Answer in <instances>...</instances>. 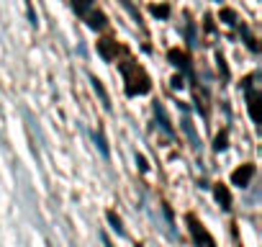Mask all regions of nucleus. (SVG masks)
Wrapping results in <instances>:
<instances>
[{"instance_id": "obj_1", "label": "nucleus", "mask_w": 262, "mask_h": 247, "mask_svg": "<svg viewBox=\"0 0 262 247\" xmlns=\"http://www.w3.org/2000/svg\"><path fill=\"white\" fill-rule=\"evenodd\" d=\"M252 173H254V168H244V173L236 170V173H234V183H236V186H244V183L252 178Z\"/></svg>"}, {"instance_id": "obj_2", "label": "nucleus", "mask_w": 262, "mask_h": 247, "mask_svg": "<svg viewBox=\"0 0 262 247\" xmlns=\"http://www.w3.org/2000/svg\"><path fill=\"white\" fill-rule=\"evenodd\" d=\"M108 221H111V227H113V232H118V234H123V227H121V221L116 219V214H113V211H108Z\"/></svg>"}, {"instance_id": "obj_3", "label": "nucleus", "mask_w": 262, "mask_h": 247, "mask_svg": "<svg viewBox=\"0 0 262 247\" xmlns=\"http://www.w3.org/2000/svg\"><path fill=\"white\" fill-rule=\"evenodd\" d=\"M95 142H98V147H100L103 157H108V145H105V139H103V134H100V132H95Z\"/></svg>"}, {"instance_id": "obj_4", "label": "nucleus", "mask_w": 262, "mask_h": 247, "mask_svg": "<svg viewBox=\"0 0 262 247\" xmlns=\"http://www.w3.org/2000/svg\"><path fill=\"white\" fill-rule=\"evenodd\" d=\"M216 196H219V201H224V209H229V196H226V191H216Z\"/></svg>"}]
</instances>
